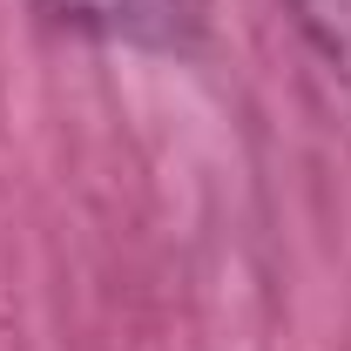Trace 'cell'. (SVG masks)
Segmentation results:
<instances>
[{
	"mask_svg": "<svg viewBox=\"0 0 351 351\" xmlns=\"http://www.w3.org/2000/svg\"><path fill=\"white\" fill-rule=\"evenodd\" d=\"M291 14H298L304 41L351 82V0H291Z\"/></svg>",
	"mask_w": 351,
	"mask_h": 351,
	"instance_id": "2",
	"label": "cell"
},
{
	"mask_svg": "<svg viewBox=\"0 0 351 351\" xmlns=\"http://www.w3.org/2000/svg\"><path fill=\"white\" fill-rule=\"evenodd\" d=\"M47 14L75 34L122 47H182L196 34V0H41Z\"/></svg>",
	"mask_w": 351,
	"mask_h": 351,
	"instance_id": "1",
	"label": "cell"
}]
</instances>
